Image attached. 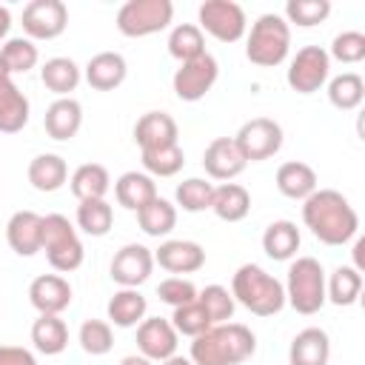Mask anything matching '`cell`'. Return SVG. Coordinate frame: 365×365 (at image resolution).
I'll return each mask as SVG.
<instances>
[{
    "mask_svg": "<svg viewBox=\"0 0 365 365\" xmlns=\"http://www.w3.org/2000/svg\"><path fill=\"white\" fill-rule=\"evenodd\" d=\"M302 222L325 245H345L359 231L354 205L334 188H317L308 200H302Z\"/></svg>",
    "mask_w": 365,
    "mask_h": 365,
    "instance_id": "cell-1",
    "label": "cell"
},
{
    "mask_svg": "<svg viewBox=\"0 0 365 365\" xmlns=\"http://www.w3.org/2000/svg\"><path fill=\"white\" fill-rule=\"evenodd\" d=\"M257 351V336L242 322H220L191 339L188 359L194 365H240Z\"/></svg>",
    "mask_w": 365,
    "mask_h": 365,
    "instance_id": "cell-2",
    "label": "cell"
},
{
    "mask_svg": "<svg viewBox=\"0 0 365 365\" xmlns=\"http://www.w3.org/2000/svg\"><path fill=\"white\" fill-rule=\"evenodd\" d=\"M231 297L257 317H274L285 308V288L265 268L245 262L231 277Z\"/></svg>",
    "mask_w": 365,
    "mask_h": 365,
    "instance_id": "cell-3",
    "label": "cell"
},
{
    "mask_svg": "<svg viewBox=\"0 0 365 365\" xmlns=\"http://www.w3.org/2000/svg\"><path fill=\"white\" fill-rule=\"evenodd\" d=\"M291 48V26L282 14H259L251 23L248 40H245V57L259 68H274L288 57Z\"/></svg>",
    "mask_w": 365,
    "mask_h": 365,
    "instance_id": "cell-4",
    "label": "cell"
},
{
    "mask_svg": "<svg viewBox=\"0 0 365 365\" xmlns=\"http://www.w3.org/2000/svg\"><path fill=\"white\" fill-rule=\"evenodd\" d=\"M282 288H285V302L302 317L317 314L328 302L325 299V268L314 257H297L288 265V279Z\"/></svg>",
    "mask_w": 365,
    "mask_h": 365,
    "instance_id": "cell-5",
    "label": "cell"
},
{
    "mask_svg": "<svg viewBox=\"0 0 365 365\" xmlns=\"http://www.w3.org/2000/svg\"><path fill=\"white\" fill-rule=\"evenodd\" d=\"M40 251H46V259L57 274L77 271L83 265V257H86L74 225L63 214H46L43 217V248Z\"/></svg>",
    "mask_w": 365,
    "mask_h": 365,
    "instance_id": "cell-6",
    "label": "cell"
},
{
    "mask_svg": "<svg viewBox=\"0 0 365 365\" xmlns=\"http://www.w3.org/2000/svg\"><path fill=\"white\" fill-rule=\"evenodd\" d=\"M174 17L171 0H128L117 11V29L125 37H148L168 29Z\"/></svg>",
    "mask_w": 365,
    "mask_h": 365,
    "instance_id": "cell-7",
    "label": "cell"
},
{
    "mask_svg": "<svg viewBox=\"0 0 365 365\" xmlns=\"http://www.w3.org/2000/svg\"><path fill=\"white\" fill-rule=\"evenodd\" d=\"M234 143L245 163L271 160L282 148V125L271 117H254L240 125V131L234 134Z\"/></svg>",
    "mask_w": 365,
    "mask_h": 365,
    "instance_id": "cell-8",
    "label": "cell"
},
{
    "mask_svg": "<svg viewBox=\"0 0 365 365\" xmlns=\"http://www.w3.org/2000/svg\"><path fill=\"white\" fill-rule=\"evenodd\" d=\"M197 17H200V31H208L220 43H237L245 37L248 29L242 6L234 0H205Z\"/></svg>",
    "mask_w": 365,
    "mask_h": 365,
    "instance_id": "cell-9",
    "label": "cell"
},
{
    "mask_svg": "<svg viewBox=\"0 0 365 365\" xmlns=\"http://www.w3.org/2000/svg\"><path fill=\"white\" fill-rule=\"evenodd\" d=\"M328 74H331L328 51L322 46H305L291 57L285 80L297 94H314L328 83Z\"/></svg>",
    "mask_w": 365,
    "mask_h": 365,
    "instance_id": "cell-10",
    "label": "cell"
},
{
    "mask_svg": "<svg viewBox=\"0 0 365 365\" xmlns=\"http://www.w3.org/2000/svg\"><path fill=\"white\" fill-rule=\"evenodd\" d=\"M217 77H220V66L205 51V54H200V57H194L188 63H180V68L174 71L171 86H174V94L182 103H197L214 88Z\"/></svg>",
    "mask_w": 365,
    "mask_h": 365,
    "instance_id": "cell-11",
    "label": "cell"
},
{
    "mask_svg": "<svg viewBox=\"0 0 365 365\" xmlns=\"http://www.w3.org/2000/svg\"><path fill=\"white\" fill-rule=\"evenodd\" d=\"M68 26V9L63 0H31L23 9V31L29 40H54Z\"/></svg>",
    "mask_w": 365,
    "mask_h": 365,
    "instance_id": "cell-12",
    "label": "cell"
},
{
    "mask_svg": "<svg viewBox=\"0 0 365 365\" xmlns=\"http://www.w3.org/2000/svg\"><path fill=\"white\" fill-rule=\"evenodd\" d=\"M154 271V251L140 245V242H128L123 245L114 259H111V279L120 288H137L143 285Z\"/></svg>",
    "mask_w": 365,
    "mask_h": 365,
    "instance_id": "cell-13",
    "label": "cell"
},
{
    "mask_svg": "<svg viewBox=\"0 0 365 365\" xmlns=\"http://www.w3.org/2000/svg\"><path fill=\"white\" fill-rule=\"evenodd\" d=\"M177 331L168 319L163 317H148L137 325V348L145 359L151 362H163L168 356L177 354Z\"/></svg>",
    "mask_w": 365,
    "mask_h": 365,
    "instance_id": "cell-14",
    "label": "cell"
},
{
    "mask_svg": "<svg viewBox=\"0 0 365 365\" xmlns=\"http://www.w3.org/2000/svg\"><path fill=\"white\" fill-rule=\"evenodd\" d=\"M245 160L234 143V137H217L205 145L202 151V168L211 180H222V182H231L234 177H240L245 171Z\"/></svg>",
    "mask_w": 365,
    "mask_h": 365,
    "instance_id": "cell-15",
    "label": "cell"
},
{
    "mask_svg": "<svg viewBox=\"0 0 365 365\" xmlns=\"http://www.w3.org/2000/svg\"><path fill=\"white\" fill-rule=\"evenodd\" d=\"M29 123V100L11 83V71L0 57V134H17Z\"/></svg>",
    "mask_w": 365,
    "mask_h": 365,
    "instance_id": "cell-16",
    "label": "cell"
},
{
    "mask_svg": "<svg viewBox=\"0 0 365 365\" xmlns=\"http://www.w3.org/2000/svg\"><path fill=\"white\" fill-rule=\"evenodd\" d=\"M154 265L168 274H194L205 265V251L194 240H165L154 251Z\"/></svg>",
    "mask_w": 365,
    "mask_h": 365,
    "instance_id": "cell-17",
    "label": "cell"
},
{
    "mask_svg": "<svg viewBox=\"0 0 365 365\" xmlns=\"http://www.w3.org/2000/svg\"><path fill=\"white\" fill-rule=\"evenodd\" d=\"M29 302L37 314H63L71 305V285L60 274H40L29 285Z\"/></svg>",
    "mask_w": 365,
    "mask_h": 365,
    "instance_id": "cell-18",
    "label": "cell"
},
{
    "mask_svg": "<svg viewBox=\"0 0 365 365\" xmlns=\"http://www.w3.org/2000/svg\"><path fill=\"white\" fill-rule=\"evenodd\" d=\"M6 240L14 254L34 257L43 248V217L37 211H14L6 222Z\"/></svg>",
    "mask_w": 365,
    "mask_h": 365,
    "instance_id": "cell-19",
    "label": "cell"
},
{
    "mask_svg": "<svg viewBox=\"0 0 365 365\" xmlns=\"http://www.w3.org/2000/svg\"><path fill=\"white\" fill-rule=\"evenodd\" d=\"M134 140H137L140 151L174 145L177 143V123L165 111H145L134 125Z\"/></svg>",
    "mask_w": 365,
    "mask_h": 365,
    "instance_id": "cell-20",
    "label": "cell"
},
{
    "mask_svg": "<svg viewBox=\"0 0 365 365\" xmlns=\"http://www.w3.org/2000/svg\"><path fill=\"white\" fill-rule=\"evenodd\" d=\"M43 125H46V134L51 140H60V143L71 140L80 131V125H83V106L74 97H57L46 108Z\"/></svg>",
    "mask_w": 365,
    "mask_h": 365,
    "instance_id": "cell-21",
    "label": "cell"
},
{
    "mask_svg": "<svg viewBox=\"0 0 365 365\" xmlns=\"http://www.w3.org/2000/svg\"><path fill=\"white\" fill-rule=\"evenodd\" d=\"M331 339L322 328H302L288 348V365H328Z\"/></svg>",
    "mask_w": 365,
    "mask_h": 365,
    "instance_id": "cell-22",
    "label": "cell"
},
{
    "mask_svg": "<svg viewBox=\"0 0 365 365\" xmlns=\"http://www.w3.org/2000/svg\"><path fill=\"white\" fill-rule=\"evenodd\" d=\"M128 74L125 57L117 51H100L86 63V83L97 91H114Z\"/></svg>",
    "mask_w": 365,
    "mask_h": 365,
    "instance_id": "cell-23",
    "label": "cell"
},
{
    "mask_svg": "<svg viewBox=\"0 0 365 365\" xmlns=\"http://www.w3.org/2000/svg\"><path fill=\"white\" fill-rule=\"evenodd\" d=\"M114 197H117V202L123 208L137 214L143 205H148L157 197V182L145 171H125L114 182Z\"/></svg>",
    "mask_w": 365,
    "mask_h": 365,
    "instance_id": "cell-24",
    "label": "cell"
},
{
    "mask_svg": "<svg viewBox=\"0 0 365 365\" xmlns=\"http://www.w3.org/2000/svg\"><path fill=\"white\" fill-rule=\"evenodd\" d=\"M277 188L288 200H308L317 191V171L308 163L288 160L277 168Z\"/></svg>",
    "mask_w": 365,
    "mask_h": 365,
    "instance_id": "cell-25",
    "label": "cell"
},
{
    "mask_svg": "<svg viewBox=\"0 0 365 365\" xmlns=\"http://www.w3.org/2000/svg\"><path fill=\"white\" fill-rule=\"evenodd\" d=\"M145 311H148V299L137 291V288H120L108 305H106V314H108V325H117V328H134L145 319Z\"/></svg>",
    "mask_w": 365,
    "mask_h": 365,
    "instance_id": "cell-26",
    "label": "cell"
},
{
    "mask_svg": "<svg viewBox=\"0 0 365 365\" xmlns=\"http://www.w3.org/2000/svg\"><path fill=\"white\" fill-rule=\"evenodd\" d=\"M211 211H214L222 222H240V220H245L248 211H251V194H248V188L240 185V182L214 185Z\"/></svg>",
    "mask_w": 365,
    "mask_h": 365,
    "instance_id": "cell-27",
    "label": "cell"
},
{
    "mask_svg": "<svg viewBox=\"0 0 365 365\" xmlns=\"http://www.w3.org/2000/svg\"><path fill=\"white\" fill-rule=\"evenodd\" d=\"M299 228L291 222V220H274L265 231H262V251L277 259V262H285L291 257H297L299 251Z\"/></svg>",
    "mask_w": 365,
    "mask_h": 365,
    "instance_id": "cell-28",
    "label": "cell"
},
{
    "mask_svg": "<svg viewBox=\"0 0 365 365\" xmlns=\"http://www.w3.org/2000/svg\"><path fill=\"white\" fill-rule=\"evenodd\" d=\"M66 180H68V165L60 154H37L29 163V182L43 194L63 188Z\"/></svg>",
    "mask_w": 365,
    "mask_h": 365,
    "instance_id": "cell-29",
    "label": "cell"
},
{
    "mask_svg": "<svg viewBox=\"0 0 365 365\" xmlns=\"http://www.w3.org/2000/svg\"><path fill=\"white\" fill-rule=\"evenodd\" d=\"M40 80H43V86H46L48 91H54L57 97H68V94L80 86L83 71H80V66H77L71 57H51V60L43 63Z\"/></svg>",
    "mask_w": 365,
    "mask_h": 365,
    "instance_id": "cell-30",
    "label": "cell"
},
{
    "mask_svg": "<svg viewBox=\"0 0 365 365\" xmlns=\"http://www.w3.org/2000/svg\"><path fill=\"white\" fill-rule=\"evenodd\" d=\"M71 194L83 202V200H106L108 188H111V177L106 171V165L100 163H83L74 168L71 174Z\"/></svg>",
    "mask_w": 365,
    "mask_h": 365,
    "instance_id": "cell-31",
    "label": "cell"
},
{
    "mask_svg": "<svg viewBox=\"0 0 365 365\" xmlns=\"http://www.w3.org/2000/svg\"><path fill=\"white\" fill-rule=\"evenodd\" d=\"M31 342L40 354L46 356H57L66 351L68 345V328L57 314H40L31 325Z\"/></svg>",
    "mask_w": 365,
    "mask_h": 365,
    "instance_id": "cell-32",
    "label": "cell"
},
{
    "mask_svg": "<svg viewBox=\"0 0 365 365\" xmlns=\"http://www.w3.org/2000/svg\"><path fill=\"white\" fill-rule=\"evenodd\" d=\"M362 294V271L354 265H339L325 279V299L334 305H354Z\"/></svg>",
    "mask_w": 365,
    "mask_h": 365,
    "instance_id": "cell-33",
    "label": "cell"
},
{
    "mask_svg": "<svg viewBox=\"0 0 365 365\" xmlns=\"http://www.w3.org/2000/svg\"><path fill=\"white\" fill-rule=\"evenodd\" d=\"M137 222H140V228H143L148 237H165V234H171L174 225H177V205L168 202V200H163V197L157 194L148 205H143V208L137 211Z\"/></svg>",
    "mask_w": 365,
    "mask_h": 365,
    "instance_id": "cell-34",
    "label": "cell"
},
{
    "mask_svg": "<svg viewBox=\"0 0 365 365\" xmlns=\"http://www.w3.org/2000/svg\"><path fill=\"white\" fill-rule=\"evenodd\" d=\"M328 100L339 111H354L365 100V83L356 71H342L328 83Z\"/></svg>",
    "mask_w": 365,
    "mask_h": 365,
    "instance_id": "cell-35",
    "label": "cell"
},
{
    "mask_svg": "<svg viewBox=\"0 0 365 365\" xmlns=\"http://www.w3.org/2000/svg\"><path fill=\"white\" fill-rule=\"evenodd\" d=\"M168 54L180 63H188L200 54H205V37L197 23H180L168 34Z\"/></svg>",
    "mask_w": 365,
    "mask_h": 365,
    "instance_id": "cell-36",
    "label": "cell"
},
{
    "mask_svg": "<svg viewBox=\"0 0 365 365\" xmlns=\"http://www.w3.org/2000/svg\"><path fill=\"white\" fill-rule=\"evenodd\" d=\"M77 225L88 237H106L114 225V211L106 200H83L77 205Z\"/></svg>",
    "mask_w": 365,
    "mask_h": 365,
    "instance_id": "cell-37",
    "label": "cell"
},
{
    "mask_svg": "<svg viewBox=\"0 0 365 365\" xmlns=\"http://www.w3.org/2000/svg\"><path fill=\"white\" fill-rule=\"evenodd\" d=\"M140 154H143V168H145L148 177H174L185 165V154H182L180 143L151 148V151H140Z\"/></svg>",
    "mask_w": 365,
    "mask_h": 365,
    "instance_id": "cell-38",
    "label": "cell"
},
{
    "mask_svg": "<svg viewBox=\"0 0 365 365\" xmlns=\"http://www.w3.org/2000/svg\"><path fill=\"white\" fill-rule=\"evenodd\" d=\"M211 197H214V182L202 180V177H188L177 185L174 191V200L182 211L188 214H200V211H208L211 208Z\"/></svg>",
    "mask_w": 365,
    "mask_h": 365,
    "instance_id": "cell-39",
    "label": "cell"
},
{
    "mask_svg": "<svg viewBox=\"0 0 365 365\" xmlns=\"http://www.w3.org/2000/svg\"><path fill=\"white\" fill-rule=\"evenodd\" d=\"M0 57L9 66L11 74H26V71H31L37 66L40 51L34 46V40H29V37H9L0 46Z\"/></svg>",
    "mask_w": 365,
    "mask_h": 365,
    "instance_id": "cell-40",
    "label": "cell"
},
{
    "mask_svg": "<svg viewBox=\"0 0 365 365\" xmlns=\"http://www.w3.org/2000/svg\"><path fill=\"white\" fill-rule=\"evenodd\" d=\"M331 14V3L328 0H288L285 3V23H297L302 29H311V26H319L325 23Z\"/></svg>",
    "mask_w": 365,
    "mask_h": 365,
    "instance_id": "cell-41",
    "label": "cell"
},
{
    "mask_svg": "<svg viewBox=\"0 0 365 365\" xmlns=\"http://www.w3.org/2000/svg\"><path fill=\"white\" fill-rule=\"evenodd\" d=\"M171 325H174V331L177 334H182V336H200L202 331H208L214 322H211V317L205 314V308L194 299V302H185V305H180V308H174V314H171V319H168Z\"/></svg>",
    "mask_w": 365,
    "mask_h": 365,
    "instance_id": "cell-42",
    "label": "cell"
},
{
    "mask_svg": "<svg viewBox=\"0 0 365 365\" xmlns=\"http://www.w3.org/2000/svg\"><path fill=\"white\" fill-rule=\"evenodd\" d=\"M77 339H80V348L86 354H91V356H103V354H108L114 348V331H111V325L106 319H86L80 325Z\"/></svg>",
    "mask_w": 365,
    "mask_h": 365,
    "instance_id": "cell-43",
    "label": "cell"
},
{
    "mask_svg": "<svg viewBox=\"0 0 365 365\" xmlns=\"http://www.w3.org/2000/svg\"><path fill=\"white\" fill-rule=\"evenodd\" d=\"M197 302L205 308V314L211 317L214 325L228 322L234 317V305H237L234 297H231V291L222 288V285H205L202 291H197Z\"/></svg>",
    "mask_w": 365,
    "mask_h": 365,
    "instance_id": "cell-44",
    "label": "cell"
},
{
    "mask_svg": "<svg viewBox=\"0 0 365 365\" xmlns=\"http://www.w3.org/2000/svg\"><path fill=\"white\" fill-rule=\"evenodd\" d=\"M328 57H334V60H339V63H345V66L362 63V60H365V34H362V31H354V29L336 34L334 43H331Z\"/></svg>",
    "mask_w": 365,
    "mask_h": 365,
    "instance_id": "cell-45",
    "label": "cell"
},
{
    "mask_svg": "<svg viewBox=\"0 0 365 365\" xmlns=\"http://www.w3.org/2000/svg\"><path fill=\"white\" fill-rule=\"evenodd\" d=\"M157 297H160L165 305L180 308V305H185V302H194V299H197V288H194V282L185 279V277H168V279H163V282L157 285Z\"/></svg>",
    "mask_w": 365,
    "mask_h": 365,
    "instance_id": "cell-46",
    "label": "cell"
},
{
    "mask_svg": "<svg viewBox=\"0 0 365 365\" xmlns=\"http://www.w3.org/2000/svg\"><path fill=\"white\" fill-rule=\"evenodd\" d=\"M0 365H37V359L20 345H0Z\"/></svg>",
    "mask_w": 365,
    "mask_h": 365,
    "instance_id": "cell-47",
    "label": "cell"
},
{
    "mask_svg": "<svg viewBox=\"0 0 365 365\" xmlns=\"http://www.w3.org/2000/svg\"><path fill=\"white\" fill-rule=\"evenodd\" d=\"M9 29H11V11L6 6H0V43L9 40Z\"/></svg>",
    "mask_w": 365,
    "mask_h": 365,
    "instance_id": "cell-48",
    "label": "cell"
},
{
    "mask_svg": "<svg viewBox=\"0 0 365 365\" xmlns=\"http://www.w3.org/2000/svg\"><path fill=\"white\" fill-rule=\"evenodd\" d=\"M120 365H154L151 359H145L143 354H131V356H123Z\"/></svg>",
    "mask_w": 365,
    "mask_h": 365,
    "instance_id": "cell-49",
    "label": "cell"
},
{
    "mask_svg": "<svg viewBox=\"0 0 365 365\" xmlns=\"http://www.w3.org/2000/svg\"><path fill=\"white\" fill-rule=\"evenodd\" d=\"M362 251H365V240H356L354 245V268L362 271Z\"/></svg>",
    "mask_w": 365,
    "mask_h": 365,
    "instance_id": "cell-50",
    "label": "cell"
},
{
    "mask_svg": "<svg viewBox=\"0 0 365 365\" xmlns=\"http://www.w3.org/2000/svg\"><path fill=\"white\" fill-rule=\"evenodd\" d=\"M160 365H194L188 356H180V354H174V356H168V359H163Z\"/></svg>",
    "mask_w": 365,
    "mask_h": 365,
    "instance_id": "cell-51",
    "label": "cell"
}]
</instances>
